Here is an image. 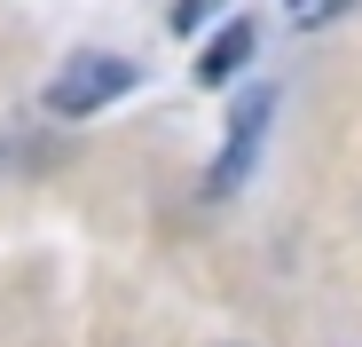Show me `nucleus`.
Wrapping results in <instances>:
<instances>
[{
    "label": "nucleus",
    "instance_id": "1",
    "mask_svg": "<svg viewBox=\"0 0 362 347\" xmlns=\"http://www.w3.org/2000/svg\"><path fill=\"white\" fill-rule=\"evenodd\" d=\"M134 79H142V72L127 64V55H110V47H79L71 64L47 79V110H55V119H95V110H110Z\"/></svg>",
    "mask_w": 362,
    "mask_h": 347
},
{
    "label": "nucleus",
    "instance_id": "2",
    "mask_svg": "<svg viewBox=\"0 0 362 347\" xmlns=\"http://www.w3.org/2000/svg\"><path fill=\"white\" fill-rule=\"evenodd\" d=\"M268 95H252V103H236V119H228V142H221V158H213V198H228V190H245V174H252V158H260V142H268Z\"/></svg>",
    "mask_w": 362,
    "mask_h": 347
},
{
    "label": "nucleus",
    "instance_id": "3",
    "mask_svg": "<svg viewBox=\"0 0 362 347\" xmlns=\"http://www.w3.org/2000/svg\"><path fill=\"white\" fill-rule=\"evenodd\" d=\"M252 47H260V32H252L245 16H236V24H221V32H213V47L197 55V87H221V79H236V72L252 64Z\"/></svg>",
    "mask_w": 362,
    "mask_h": 347
},
{
    "label": "nucleus",
    "instance_id": "4",
    "mask_svg": "<svg viewBox=\"0 0 362 347\" xmlns=\"http://www.w3.org/2000/svg\"><path fill=\"white\" fill-rule=\"evenodd\" d=\"M346 8H354V0H284V16H291L299 32H315V24H339Z\"/></svg>",
    "mask_w": 362,
    "mask_h": 347
},
{
    "label": "nucleus",
    "instance_id": "5",
    "mask_svg": "<svg viewBox=\"0 0 362 347\" xmlns=\"http://www.w3.org/2000/svg\"><path fill=\"white\" fill-rule=\"evenodd\" d=\"M213 8H228V0H173V32H197Z\"/></svg>",
    "mask_w": 362,
    "mask_h": 347
},
{
    "label": "nucleus",
    "instance_id": "6",
    "mask_svg": "<svg viewBox=\"0 0 362 347\" xmlns=\"http://www.w3.org/2000/svg\"><path fill=\"white\" fill-rule=\"evenodd\" d=\"M0 158H8V150H0Z\"/></svg>",
    "mask_w": 362,
    "mask_h": 347
}]
</instances>
